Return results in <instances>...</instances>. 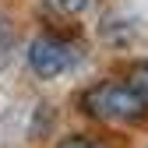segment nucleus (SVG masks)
I'll return each instance as SVG.
<instances>
[{
    "instance_id": "nucleus-1",
    "label": "nucleus",
    "mask_w": 148,
    "mask_h": 148,
    "mask_svg": "<svg viewBox=\"0 0 148 148\" xmlns=\"http://www.w3.org/2000/svg\"><path fill=\"white\" fill-rule=\"evenodd\" d=\"M81 113L102 123H145L148 120V99L134 92L127 81H99L81 92Z\"/></svg>"
},
{
    "instance_id": "nucleus-2",
    "label": "nucleus",
    "mask_w": 148,
    "mask_h": 148,
    "mask_svg": "<svg viewBox=\"0 0 148 148\" xmlns=\"http://www.w3.org/2000/svg\"><path fill=\"white\" fill-rule=\"evenodd\" d=\"M81 64V46L60 35H39L28 46V71L39 81H53Z\"/></svg>"
},
{
    "instance_id": "nucleus-3",
    "label": "nucleus",
    "mask_w": 148,
    "mask_h": 148,
    "mask_svg": "<svg viewBox=\"0 0 148 148\" xmlns=\"http://www.w3.org/2000/svg\"><path fill=\"white\" fill-rule=\"evenodd\" d=\"M42 4L53 14H60V18H74V14H81L85 7H92V0H42Z\"/></svg>"
},
{
    "instance_id": "nucleus-4",
    "label": "nucleus",
    "mask_w": 148,
    "mask_h": 148,
    "mask_svg": "<svg viewBox=\"0 0 148 148\" xmlns=\"http://www.w3.org/2000/svg\"><path fill=\"white\" fill-rule=\"evenodd\" d=\"M127 85H131L134 92H141V95L148 99V60H138L131 71H127V78H123Z\"/></svg>"
},
{
    "instance_id": "nucleus-5",
    "label": "nucleus",
    "mask_w": 148,
    "mask_h": 148,
    "mask_svg": "<svg viewBox=\"0 0 148 148\" xmlns=\"http://www.w3.org/2000/svg\"><path fill=\"white\" fill-rule=\"evenodd\" d=\"M57 148H102L95 138H88V134H71V138H64Z\"/></svg>"
},
{
    "instance_id": "nucleus-6",
    "label": "nucleus",
    "mask_w": 148,
    "mask_h": 148,
    "mask_svg": "<svg viewBox=\"0 0 148 148\" xmlns=\"http://www.w3.org/2000/svg\"><path fill=\"white\" fill-rule=\"evenodd\" d=\"M0 35H4V14H0Z\"/></svg>"
}]
</instances>
